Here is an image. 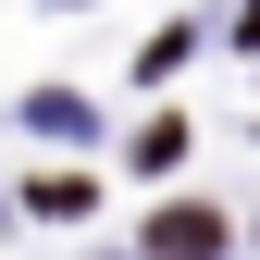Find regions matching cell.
Listing matches in <instances>:
<instances>
[{
  "label": "cell",
  "mask_w": 260,
  "mask_h": 260,
  "mask_svg": "<svg viewBox=\"0 0 260 260\" xmlns=\"http://www.w3.org/2000/svg\"><path fill=\"white\" fill-rule=\"evenodd\" d=\"M223 248V211H161L149 223V260H211Z\"/></svg>",
  "instance_id": "obj_1"
}]
</instances>
